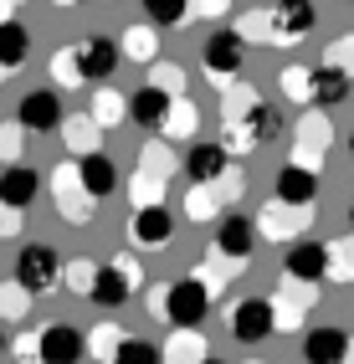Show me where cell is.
Instances as JSON below:
<instances>
[{
	"label": "cell",
	"mask_w": 354,
	"mask_h": 364,
	"mask_svg": "<svg viewBox=\"0 0 354 364\" xmlns=\"http://www.w3.org/2000/svg\"><path fill=\"white\" fill-rule=\"evenodd\" d=\"M210 247H216L226 262H247L252 247H257V221L242 215V210H226L216 221V241H210Z\"/></svg>",
	"instance_id": "obj_9"
},
{
	"label": "cell",
	"mask_w": 354,
	"mask_h": 364,
	"mask_svg": "<svg viewBox=\"0 0 354 364\" xmlns=\"http://www.w3.org/2000/svg\"><path fill=\"white\" fill-rule=\"evenodd\" d=\"M170 236H175V215L164 205H149V210L129 215V241H134V247L154 252V247H170Z\"/></svg>",
	"instance_id": "obj_16"
},
{
	"label": "cell",
	"mask_w": 354,
	"mask_h": 364,
	"mask_svg": "<svg viewBox=\"0 0 354 364\" xmlns=\"http://www.w3.org/2000/svg\"><path fill=\"white\" fill-rule=\"evenodd\" d=\"M52 205H57V215L67 226H87L92 221V205H98V200L87 196L77 164H57V175H52Z\"/></svg>",
	"instance_id": "obj_5"
},
{
	"label": "cell",
	"mask_w": 354,
	"mask_h": 364,
	"mask_svg": "<svg viewBox=\"0 0 354 364\" xmlns=\"http://www.w3.org/2000/svg\"><path fill=\"white\" fill-rule=\"evenodd\" d=\"M113 364H164V344H154V338H139V333H129Z\"/></svg>",
	"instance_id": "obj_33"
},
{
	"label": "cell",
	"mask_w": 354,
	"mask_h": 364,
	"mask_svg": "<svg viewBox=\"0 0 354 364\" xmlns=\"http://www.w3.org/2000/svg\"><path fill=\"white\" fill-rule=\"evenodd\" d=\"M16 226H21L16 210H0V236H16Z\"/></svg>",
	"instance_id": "obj_44"
},
{
	"label": "cell",
	"mask_w": 354,
	"mask_h": 364,
	"mask_svg": "<svg viewBox=\"0 0 354 364\" xmlns=\"http://www.w3.org/2000/svg\"><path fill=\"white\" fill-rule=\"evenodd\" d=\"M247 364H262V359H247Z\"/></svg>",
	"instance_id": "obj_50"
},
{
	"label": "cell",
	"mask_w": 354,
	"mask_h": 364,
	"mask_svg": "<svg viewBox=\"0 0 354 364\" xmlns=\"http://www.w3.org/2000/svg\"><path fill=\"white\" fill-rule=\"evenodd\" d=\"M0 359H6V333H0Z\"/></svg>",
	"instance_id": "obj_47"
},
{
	"label": "cell",
	"mask_w": 354,
	"mask_h": 364,
	"mask_svg": "<svg viewBox=\"0 0 354 364\" xmlns=\"http://www.w3.org/2000/svg\"><path fill=\"white\" fill-rule=\"evenodd\" d=\"M124 338H129V333L118 328V323H98V328L87 333V354H92V359H103V364H113L118 349H124Z\"/></svg>",
	"instance_id": "obj_29"
},
{
	"label": "cell",
	"mask_w": 354,
	"mask_h": 364,
	"mask_svg": "<svg viewBox=\"0 0 354 364\" xmlns=\"http://www.w3.org/2000/svg\"><path fill=\"white\" fill-rule=\"evenodd\" d=\"M226 175H231L226 144H195V149L185 154V180L191 185H221Z\"/></svg>",
	"instance_id": "obj_18"
},
{
	"label": "cell",
	"mask_w": 354,
	"mask_h": 364,
	"mask_svg": "<svg viewBox=\"0 0 354 364\" xmlns=\"http://www.w3.org/2000/svg\"><path fill=\"white\" fill-rule=\"evenodd\" d=\"M62 134H67V149H73L77 159H87V154H98V144H92V139H98L103 129L92 124V118H67V124H62Z\"/></svg>",
	"instance_id": "obj_30"
},
{
	"label": "cell",
	"mask_w": 354,
	"mask_h": 364,
	"mask_svg": "<svg viewBox=\"0 0 354 364\" xmlns=\"http://www.w3.org/2000/svg\"><path fill=\"white\" fill-rule=\"evenodd\" d=\"M349 338L354 333H344L334 323L309 328V333H303V364H344L349 359Z\"/></svg>",
	"instance_id": "obj_19"
},
{
	"label": "cell",
	"mask_w": 354,
	"mask_h": 364,
	"mask_svg": "<svg viewBox=\"0 0 354 364\" xmlns=\"http://www.w3.org/2000/svg\"><path fill=\"white\" fill-rule=\"evenodd\" d=\"M16 124L26 129V134H52V129H62V124H67L62 98H57L52 87H31L26 98H21V108H16Z\"/></svg>",
	"instance_id": "obj_7"
},
{
	"label": "cell",
	"mask_w": 354,
	"mask_h": 364,
	"mask_svg": "<svg viewBox=\"0 0 354 364\" xmlns=\"http://www.w3.org/2000/svg\"><path fill=\"white\" fill-rule=\"evenodd\" d=\"M52 82H62V87H77V82H82V72H77V52H73V46H62V52L52 57Z\"/></svg>",
	"instance_id": "obj_39"
},
{
	"label": "cell",
	"mask_w": 354,
	"mask_h": 364,
	"mask_svg": "<svg viewBox=\"0 0 354 364\" xmlns=\"http://www.w3.org/2000/svg\"><path fill=\"white\" fill-rule=\"evenodd\" d=\"M139 169H149V175H170L175 169V159H170V149H164V144H144V149H139Z\"/></svg>",
	"instance_id": "obj_42"
},
{
	"label": "cell",
	"mask_w": 354,
	"mask_h": 364,
	"mask_svg": "<svg viewBox=\"0 0 354 364\" xmlns=\"http://www.w3.org/2000/svg\"><path fill=\"white\" fill-rule=\"evenodd\" d=\"M129 200H134V210L164 205V180H159V175H149V169H139V175L129 180Z\"/></svg>",
	"instance_id": "obj_31"
},
{
	"label": "cell",
	"mask_w": 354,
	"mask_h": 364,
	"mask_svg": "<svg viewBox=\"0 0 354 364\" xmlns=\"http://www.w3.org/2000/svg\"><path fill=\"white\" fill-rule=\"evenodd\" d=\"M77 175H82V185H87V196L92 200H108V196H118V185H124V175H118V164H113V154H87V159H77Z\"/></svg>",
	"instance_id": "obj_21"
},
{
	"label": "cell",
	"mask_w": 354,
	"mask_h": 364,
	"mask_svg": "<svg viewBox=\"0 0 354 364\" xmlns=\"http://www.w3.org/2000/svg\"><path fill=\"white\" fill-rule=\"evenodd\" d=\"M185 215H191V221H221V215H226V200H216V185H191Z\"/></svg>",
	"instance_id": "obj_28"
},
{
	"label": "cell",
	"mask_w": 354,
	"mask_h": 364,
	"mask_svg": "<svg viewBox=\"0 0 354 364\" xmlns=\"http://www.w3.org/2000/svg\"><path fill=\"white\" fill-rule=\"evenodd\" d=\"M92 277H98V262H92V257H67V287H73V293H92Z\"/></svg>",
	"instance_id": "obj_37"
},
{
	"label": "cell",
	"mask_w": 354,
	"mask_h": 364,
	"mask_svg": "<svg viewBox=\"0 0 354 364\" xmlns=\"http://www.w3.org/2000/svg\"><path fill=\"white\" fill-rule=\"evenodd\" d=\"M328 282H354V241H328Z\"/></svg>",
	"instance_id": "obj_34"
},
{
	"label": "cell",
	"mask_w": 354,
	"mask_h": 364,
	"mask_svg": "<svg viewBox=\"0 0 354 364\" xmlns=\"http://www.w3.org/2000/svg\"><path fill=\"white\" fill-rule=\"evenodd\" d=\"M154 313H159V318H170L175 328H200V318L210 313V282L200 272L164 282L154 293Z\"/></svg>",
	"instance_id": "obj_1"
},
{
	"label": "cell",
	"mask_w": 354,
	"mask_h": 364,
	"mask_svg": "<svg viewBox=\"0 0 354 364\" xmlns=\"http://www.w3.org/2000/svg\"><path fill=\"white\" fill-rule=\"evenodd\" d=\"M282 272H288L293 282H328V241H293L288 247V262H282Z\"/></svg>",
	"instance_id": "obj_12"
},
{
	"label": "cell",
	"mask_w": 354,
	"mask_h": 364,
	"mask_svg": "<svg viewBox=\"0 0 354 364\" xmlns=\"http://www.w3.org/2000/svg\"><path fill=\"white\" fill-rule=\"evenodd\" d=\"M0 77H6V67H0Z\"/></svg>",
	"instance_id": "obj_52"
},
{
	"label": "cell",
	"mask_w": 354,
	"mask_h": 364,
	"mask_svg": "<svg viewBox=\"0 0 354 364\" xmlns=\"http://www.w3.org/2000/svg\"><path fill=\"white\" fill-rule=\"evenodd\" d=\"M134 287H144V272H139V262H134L129 252H118V257L98 262V277H92L87 303H98V308H124Z\"/></svg>",
	"instance_id": "obj_2"
},
{
	"label": "cell",
	"mask_w": 354,
	"mask_h": 364,
	"mask_svg": "<svg viewBox=\"0 0 354 364\" xmlns=\"http://www.w3.org/2000/svg\"><path fill=\"white\" fill-rule=\"evenodd\" d=\"M318 303V287L313 282H282V293H272V313H277V333H298L303 328V313Z\"/></svg>",
	"instance_id": "obj_11"
},
{
	"label": "cell",
	"mask_w": 354,
	"mask_h": 364,
	"mask_svg": "<svg viewBox=\"0 0 354 364\" xmlns=\"http://www.w3.org/2000/svg\"><path fill=\"white\" fill-rule=\"evenodd\" d=\"M313 221V205H282V200H272L262 215H257V231H262L267 241H303V226Z\"/></svg>",
	"instance_id": "obj_8"
},
{
	"label": "cell",
	"mask_w": 354,
	"mask_h": 364,
	"mask_svg": "<svg viewBox=\"0 0 354 364\" xmlns=\"http://www.w3.org/2000/svg\"><path fill=\"white\" fill-rule=\"evenodd\" d=\"M349 231H354V205H349Z\"/></svg>",
	"instance_id": "obj_48"
},
{
	"label": "cell",
	"mask_w": 354,
	"mask_h": 364,
	"mask_svg": "<svg viewBox=\"0 0 354 364\" xmlns=\"http://www.w3.org/2000/svg\"><path fill=\"white\" fill-rule=\"evenodd\" d=\"M205 364H221V359H205Z\"/></svg>",
	"instance_id": "obj_51"
},
{
	"label": "cell",
	"mask_w": 354,
	"mask_h": 364,
	"mask_svg": "<svg viewBox=\"0 0 354 364\" xmlns=\"http://www.w3.org/2000/svg\"><path fill=\"white\" fill-rule=\"evenodd\" d=\"M195 124H200L195 103H191V98H180V103H175V113H170V124H164V139H191V134H195Z\"/></svg>",
	"instance_id": "obj_38"
},
{
	"label": "cell",
	"mask_w": 354,
	"mask_h": 364,
	"mask_svg": "<svg viewBox=\"0 0 354 364\" xmlns=\"http://www.w3.org/2000/svg\"><path fill=\"white\" fill-rule=\"evenodd\" d=\"M349 87H354V77L349 72H339V67H313V108H334V103H344L349 98Z\"/></svg>",
	"instance_id": "obj_23"
},
{
	"label": "cell",
	"mask_w": 354,
	"mask_h": 364,
	"mask_svg": "<svg viewBox=\"0 0 354 364\" xmlns=\"http://www.w3.org/2000/svg\"><path fill=\"white\" fill-rule=\"evenodd\" d=\"M41 196V175L31 164H11V169H0V205L16 210V215H26Z\"/></svg>",
	"instance_id": "obj_15"
},
{
	"label": "cell",
	"mask_w": 354,
	"mask_h": 364,
	"mask_svg": "<svg viewBox=\"0 0 354 364\" xmlns=\"http://www.w3.org/2000/svg\"><path fill=\"white\" fill-rule=\"evenodd\" d=\"M323 67H339V72H349V77H354V31H349V36H339V41H328Z\"/></svg>",
	"instance_id": "obj_41"
},
{
	"label": "cell",
	"mask_w": 354,
	"mask_h": 364,
	"mask_svg": "<svg viewBox=\"0 0 354 364\" xmlns=\"http://www.w3.org/2000/svg\"><path fill=\"white\" fill-rule=\"evenodd\" d=\"M26 52H31V31L21 26V21H6V26H0V67L16 72L26 62Z\"/></svg>",
	"instance_id": "obj_27"
},
{
	"label": "cell",
	"mask_w": 354,
	"mask_h": 364,
	"mask_svg": "<svg viewBox=\"0 0 354 364\" xmlns=\"http://www.w3.org/2000/svg\"><path fill=\"white\" fill-rule=\"evenodd\" d=\"M118 46H124V57H129V62H159V31L149 26V21L129 26L124 36H118Z\"/></svg>",
	"instance_id": "obj_26"
},
{
	"label": "cell",
	"mask_w": 354,
	"mask_h": 364,
	"mask_svg": "<svg viewBox=\"0 0 354 364\" xmlns=\"http://www.w3.org/2000/svg\"><path fill=\"white\" fill-rule=\"evenodd\" d=\"M6 16H16V11H11V6H0V26H6Z\"/></svg>",
	"instance_id": "obj_45"
},
{
	"label": "cell",
	"mask_w": 354,
	"mask_h": 364,
	"mask_svg": "<svg viewBox=\"0 0 354 364\" xmlns=\"http://www.w3.org/2000/svg\"><path fill=\"white\" fill-rule=\"evenodd\" d=\"M205 338L200 328H175L170 333V344H164V364H205Z\"/></svg>",
	"instance_id": "obj_25"
},
{
	"label": "cell",
	"mask_w": 354,
	"mask_h": 364,
	"mask_svg": "<svg viewBox=\"0 0 354 364\" xmlns=\"http://www.w3.org/2000/svg\"><path fill=\"white\" fill-rule=\"evenodd\" d=\"M344 364H354V338H349V359H344Z\"/></svg>",
	"instance_id": "obj_46"
},
{
	"label": "cell",
	"mask_w": 354,
	"mask_h": 364,
	"mask_svg": "<svg viewBox=\"0 0 354 364\" xmlns=\"http://www.w3.org/2000/svg\"><path fill=\"white\" fill-rule=\"evenodd\" d=\"M267 16H272V41H298L318 26L313 0H277V6H267Z\"/></svg>",
	"instance_id": "obj_14"
},
{
	"label": "cell",
	"mask_w": 354,
	"mask_h": 364,
	"mask_svg": "<svg viewBox=\"0 0 354 364\" xmlns=\"http://www.w3.org/2000/svg\"><path fill=\"white\" fill-rule=\"evenodd\" d=\"M144 21L159 31V26H185L191 21V6L185 0H144Z\"/></svg>",
	"instance_id": "obj_32"
},
{
	"label": "cell",
	"mask_w": 354,
	"mask_h": 364,
	"mask_svg": "<svg viewBox=\"0 0 354 364\" xmlns=\"http://www.w3.org/2000/svg\"><path fill=\"white\" fill-rule=\"evenodd\" d=\"M87 359V333L73 323H46L41 328V364H82Z\"/></svg>",
	"instance_id": "obj_10"
},
{
	"label": "cell",
	"mask_w": 354,
	"mask_h": 364,
	"mask_svg": "<svg viewBox=\"0 0 354 364\" xmlns=\"http://www.w3.org/2000/svg\"><path fill=\"white\" fill-rule=\"evenodd\" d=\"M26 293L36 298V293H52V287L67 277V262H62V252L57 247H46V241H31V247H21V257H16V272H11Z\"/></svg>",
	"instance_id": "obj_3"
},
{
	"label": "cell",
	"mask_w": 354,
	"mask_h": 364,
	"mask_svg": "<svg viewBox=\"0 0 354 364\" xmlns=\"http://www.w3.org/2000/svg\"><path fill=\"white\" fill-rule=\"evenodd\" d=\"M26 313H31V293L16 277L0 282V318H26Z\"/></svg>",
	"instance_id": "obj_36"
},
{
	"label": "cell",
	"mask_w": 354,
	"mask_h": 364,
	"mask_svg": "<svg viewBox=\"0 0 354 364\" xmlns=\"http://www.w3.org/2000/svg\"><path fill=\"white\" fill-rule=\"evenodd\" d=\"M323 154H328V118H323V113H309V118L298 124V149H293V164H303V169H313V175H318Z\"/></svg>",
	"instance_id": "obj_20"
},
{
	"label": "cell",
	"mask_w": 354,
	"mask_h": 364,
	"mask_svg": "<svg viewBox=\"0 0 354 364\" xmlns=\"http://www.w3.org/2000/svg\"><path fill=\"white\" fill-rule=\"evenodd\" d=\"M154 87H164L170 98H185V72L180 67H154Z\"/></svg>",
	"instance_id": "obj_43"
},
{
	"label": "cell",
	"mask_w": 354,
	"mask_h": 364,
	"mask_svg": "<svg viewBox=\"0 0 354 364\" xmlns=\"http://www.w3.org/2000/svg\"><path fill=\"white\" fill-rule=\"evenodd\" d=\"M21 144H26V139H21V124H16V118H11V124H0V164H26V159H21Z\"/></svg>",
	"instance_id": "obj_40"
},
{
	"label": "cell",
	"mask_w": 354,
	"mask_h": 364,
	"mask_svg": "<svg viewBox=\"0 0 354 364\" xmlns=\"http://www.w3.org/2000/svg\"><path fill=\"white\" fill-rule=\"evenodd\" d=\"M73 52H77V72H82V82H92V87H103V82L113 77V67L124 62V46H118L113 36H82Z\"/></svg>",
	"instance_id": "obj_6"
},
{
	"label": "cell",
	"mask_w": 354,
	"mask_h": 364,
	"mask_svg": "<svg viewBox=\"0 0 354 364\" xmlns=\"http://www.w3.org/2000/svg\"><path fill=\"white\" fill-rule=\"evenodd\" d=\"M175 103L180 98H170L164 87L144 82V87L129 92V118H134V124H144V129H164V124H170V113H175Z\"/></svg>",
	"instance_id": "obj_17"
},
{
	"label": "cell",
	"mask_w": 354,
	"mask_h": 364,
	"mask_svg": "<svg viewBox=\"0 0 354 364\" xmlns=\"http://www.w3.org/2000/svg\"><path fill=\"white\" fill-rule=\"evenodd\" d=\"M92 124H98L103 134L108 129H118V124H124V118H129V92H113V87H98V92H92Z\"/></svg>",
	"instance_id": "obj_24"
},
{
	"label": "cell",
	"mask_w": 354,
	"mask_h": 364,
	"mask_svg": "<svg viewBox=\"0 0 354 364\" xmlns=\"http://www.w3.org/2000/svg\"><path fill=\"white\" fill-rule=\"evenodd\" d=\"M231 333L242 344H257V338L277 333V313H272V298H242L231 308Z\"/></svg>",
	"instance_id": "obj_13"
},
{
	"label": "cell",
	"mask_w": 354,
	"mask_h": 364,
	"mask_svg": "<svg viewBox=\"0 0 354 364\" xmlns=\"http://www.w3.org/2000/svg\"><path fill=\"white\" fill-rule=\"evenodd\" d=\"M349 154H354V134H349Z\"/></svg>",
	"instance_id": "obj_49"
},
{
	"label": "cell",
	"mask_w": 354,
	"mask_h": 364,
	"mask_svg": "<svg viewBox=\"0 0 354 364\" xmlns=\"http://www.w3.org/2000/svg\"><path fill=\"white\" fill-rule=\"evenodd\" d=\"M0 210H6V205H0Z\"/></svg>",
	"instance_id": "obj_53"
},
{
	"label": "cell",
	"mask_w": 354,
	"mask_h": 364,
	"mask_svg": "<svg viewBox=\"0 0 354 364\" xmlns=\"http://www.w3.org/2000/svg\"><path fill=\"white\" fill-rule=\"evenodd\" d=\"M282 92H288L293 103H313V67H282Z\"/></svg>",
	"instance_id": "obj_35"
},
{
	"label": "cell",
	"mask_w": 354,
	"mask_h": 364,
	"mask_svg": "<svg viewBox=\"0 0 354 364\" xmlns=\"http://www.w3.org/2000/svg\"><path fill=\"white\" fill-rule=\"evenodd\" d=\"M277 200L282 205H313L318 200V175L288 159V164L277 169Z\"/></svg>",
	"instance_id": "obj_22"
},
{
	"label": "cell",
	"mask_w": 354,
	"mask_h": 364,
	"mask_svg": "<svg viewBox=\"0 0 354 364\" xmlns=\"http://www.w3.org/2000/svg\"><path fill=\"white\" fill-rule=\"evenodd\" d=\"M242 62H247V41H242V31H236V26H221V31L205 36V46H200V67H205V77L216 82V87L236 82Z\"/></svg>",
	"instance_id": "obj_4"
}]
</instances>
